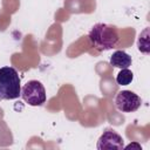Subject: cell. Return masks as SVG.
Here are the masks:
<instances>
[{
  "label": "cell",
  "instance_id": "6da1fadb",
  "mask_svg": "<svg viewBox=\"0 0 150 150\" xmlns=\"http://www.w3.org/2000/svg\"><path fill=\"white\" fill-rule=\"evenodd\" d=\"M91 45L98 50H108L114 48L120 41V32L115 26L108 23H96L89 32Z\"/></svg>",
  "mask_w": 150,
  "mask_h": 150
},
{
  "label": "cell",
  "instance_id": "7a4b0ae2",
  "mask_svg": "<svg viewBox=\"0 0 150 150\" xmlns=\"http://www.w3.org/2000/svg\"><path fill=\"white\" fill-rule=\"evenodd\" d=\"M21 96V80L13 67L0 68V101L14 100Z\"/></svg>",
  "mask_w": 150,
  "mask_h": 150
},
{
  "label": "cell",
  "instance_id": "3957f363",
  "mask_svg": "<svg viewBox=\"0 0 150 150\" xmlns=\"http://www.w3.org/2000/svg\"><path fill=\"white\" fill-rule=\"evenodd\" d=\"M21 97L27 104L32 107H40L46 102V89L40 81L30 80L21 88Z\"/></svg>",
  "mask_w": 150,
  "mask_h": 150
},
{
  "label": "cell",
  "instance_id": "277c9868",
  "mask_svg": "<svg viewBox=\"0 0 150 150\" xmlns=\"http://www.w3.org/2000/svg\"><path fill=\"white\" fill-rule=\"evenodd\" d=\"M141 97L131 90H122L115 98V105L122 112H134L141 107Z\"/></svg>",
  "mask_w": 150,
  "mask_h": 150
},
{
  "label": "cell",
  "instance_id": "5b68a950",
  "mask_svg": "<svg viewBox=\"0 0 150 150\" xmlns=\"http://www.w3.org/2000/svg\"><path fill=\"white\" fill-rule=\"evenodd\" d=\"M123 148H124V144H123L122 136L111 129H107L100 136V138L97 141V149L98 150H105V149L122 150Z\"/></svg>",
  "mask_w": 150,
  "mask_h": 150
},
{
  "label": "cell",
  "instance_id": "8992f818",
  "mask_svg": "<svg viewBox=\"0 0 150 150\" xmlns=\"http://www.w3.org/2000/svg\"><path fill=\"white\" fill-rule=\"evenodd\" d=\"M110 64L116 67V68H129L131 66V56L125 53L124 50H116L112 53V55L110 56V60H109Z\"/></svg>",
  "mask_w": 150,
  "mask_h": 150
},
{
  "label": "cell",
  "instance_id": "52a82bcc",
  "mask_svg": "<svg viewBox=\"0 0 150 150\" xmlns=\"http://www.w3.org/2000/svg\"><path fill=\"white\" fill-rule=\"evenodd\" d=\"M132 79H134L132 71H131L130 69H128V68H123V69H121V71L117 74V76H116V82H117V84H120V86H128L129 83H131Z\"/></svg>",
  "mask_w": 150,
  "mask_h": 150
},
{
  "label": "cell",
  "instance_id": "ba28073f",
  "mask_svg": "<svg viewBox=\"0 0 150 150\" xmlns=\"http://www.w3.org/2000/svg\"><path fill=\"white\" fill-rule=\"evenodd\" d=\"M148 33H149V29L145 28L138 36V41H137V46H138V50L139 52H143L145 54L149 53V36H148Z\"/></svg>",
  "mask_w": 150,
  "mask_h": 150
}]
</instances>
